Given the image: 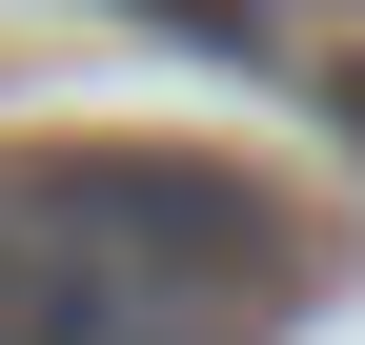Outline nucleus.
I'll list each match as a JSON object with an SVG mask.
<instances>
[{
	"instance_id": "f257e3e1",
	"label": "nucleus",
	"mask_w": 365,
	"mask_h": 345,
	"mask_svg": "<svg viewBox=\"0 0 365 345\" xmlns=\"http://www.w3.org/2000/svg\"><path fill=\"white\" fill-rule=\"evenodd\" d=\"M284 284V203L223 163H0V345H264Z\"/></svg>"
},
{
	"instance_id": "f03ea898",
	"label": "nucleus",
	"mask_w": 365,
	"mask_h": 345,
	"mask_svg": "<svg viewBox=\"0 0 365 345\" xmlns=\"http://www.w3.org/2000/svg\"><path fill=\"white\" fill-rule=\"evenodd\" d=\"M163 41H203V61H264V0H143Z\"/></svg>"
},
{
	"instance_id": "7ed1b4c3",
	"label": "nucleus",
	"mask_w": 365,
	"mask_h": 345,
	"mask_svg": "<svg viewBox=\"0 0 365 345\" xmlns=\"http://www.w3.org/2000/svg\"><path fill=\"white\" fill-rule=\"evenodd\" d=\"M345 122H365V81H345Z\"/></svg>"
}]
</instances>
